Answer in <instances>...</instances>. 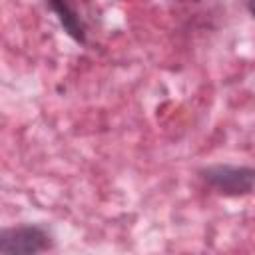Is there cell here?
<instances>
[{"label": "cell", "instance_id": "1", "mask_svg": "<svg viewBox=\"0 0 255 255\" xmlns=\"http://www.w3.org/2000/svg\"><path fill=\"white\" fill-rule=\"evenodd\" d=\"M199 177L209 189L225 197L247 195L255 189V167L249 165H207L199 171Z\"/></svg>", "mask_w": 255, "mask_h": 255}, {"label": "cell", "instance_id": "2", "mask_svg": "<svg viewBox=\"0 0 255 255\" xmlns=\"http://www.w3.org/2000/svg\"><path fill=\"white\" fill-rule=\"evenodd\" d=\"M52 247V235L42 225H18L0 233L2 255H36Z\"/></svg>", "mask_w": 255, "mask_h": 255}, {"label": "cell", "instance_id": "3", "mask_svg": "<svg viewBox=\"0 0 255 255\" xmlns=\"http://www.w3.org/2000/svg\"><path fill=\"white\" fill-rule=\"evenodd\" d=\"M46 4L58 18L60 26L66 30V34L74 42H78V44L88 42V26L72 0H46Z\"/></svg>", "mask_w": 255, "mask_h": 255}, {"label": "cell", "instance_id": "4", "mask_svg": "<svg viewBox=\"0 0 255 255\" xmlns=\"http://www.w3.org/2000/svg\"><path fill=\"white\" fill-rule=\"evenodd\" d=\"M247 10H249V14L255 18V0H247Z\"/></svg>", "mask_w": 255, "mask_h": 255}, {"label": "cell", "instance_id": "5", "mask_svg": "<svg viewBox=\"0 0 255 255\" xmlns=\"http://www.w3.org/2000/svg\"><path fill=\"white\" fill-rule=\"evenodd\" d=\"M181 2H199V0H181Z\"/></svg>", "mask_w": 255, "mask_h": 255}]
</instances>
